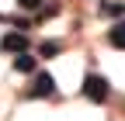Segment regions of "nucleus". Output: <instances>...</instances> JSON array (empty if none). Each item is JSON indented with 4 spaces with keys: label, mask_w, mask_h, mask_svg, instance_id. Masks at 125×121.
Here are the masks:
<instances>
[{
    "label": "nucleus",
    "mask_w": 125,
    "mask_h": 121,
    "mask_svg": "<svg viewBox=\"0 0 125 121\" xmlns=\"http://www.w3.org/2000/svg\"><path fill=\"white\" fill-rule=\"evenodd\" d=\"M83 97L94 100V104H104L108 100V80L97 76V73H87L83 76Z\"/></svg>",
    "instance_id": "f257e3e1"
},
{
    "label": "nucleus",
    "mask_w": 125,
    "mask_h": 121,
    "mask_svg": "<svg viewBox=\"0 0 125 121\" xmlns=\"http://www.w3.org/2000/svg\"><path fill=\"white\" fill-rule=\"evenodd\" d=\"M52 94H56V80L49 76V73H35L28 97H52Z\"/></svg>",
    "instance_id": "f03ea898"
},
{
    "label": "nucleus",
    "mask_w": 125,
    "mask_h": 121,
    "mask_svg": "<svg viewBox=\"0 0 125 121\" xmlns=\"http://www.w3.org/2000/svg\"><path fill=\"white\" fill-rule=\"evenodd\" d=\"M0 52H14V55L28 52V35H24V31H10V35H4V38H0Z\"/></svg>",
    "instance_id": "7ed1b4c3"
},
{
    "label": "nucleus",
    "mask_w": 125,
    "mask_h": 121,
    "mask_svg": "<svg viewBox=\"0 0 125 121\" xmlns=\"http://www.w3.org/2000/svg\"><path fill=\"white\" fill-rule=\"evenodd\" d=\"M101 14H104V17H122V14H125V0H104Z\"/></svg>",
    "instance_id": "20e7f679"
},
{
    "label": "nucleus",
    "mask_w": 125,
    "mask_h": 121,
    "mask_svg": "<svg viewBox=\"0 0 125 121\" xmlns=\"http://www.w3.org/2000/svg\"><path fill=\"white\" fill-rule=\"evenodd\" d=\"M108 42H111L115 49H125V21H118L111 31H108Z\"/></svg>",
    "instance_id": "39448f33"
},
{
    "label": "nucleus",
    "mask_w": 125,
    "mask_h": 121,
    "mask_svg": "<svg viewBox=\"0 0 125 121\" xmlns=\"http://www.w3.org/2000/svg\"><path fill=\"white\" fill-rule=\"evenodd\" d=\"M14 69L18 73H35V59H31L28 52H21L18 59H14Z\"/></svg>",
    "instance_id": "423d86ee"
},
{
    "label": "nucleus",
    "mask_w": 125,
    "mask_h": 121,
    "mask_svg": "<svg viewBox=\"0 0 125 121\" xmlns=\"http://www.w3.org/2000/svg\"><path fill=\"white\" fill-rule=\"evenodd\" d=\"M59 52H62V45H59V42H52V38L38 45V55H42V59H52V55H59Z\"/></svg>",
    "instance_id": "0eeeda50"
},
{
    "label": "nucleus",
    "mask_w": 125,
    "mask_h": 121,
    "mask_svg": "<svg viewBox=\"0 0 125 121\" xmlns=\"http://www.w3.org/2000/svg\"><path fill=\"white\" fill-rule=\"evenodd\" d=\"M18 7H21V10H38L42 0H18Z\"/></svg>",
    "instance_id": "6e6552de"
}]
</instances>
